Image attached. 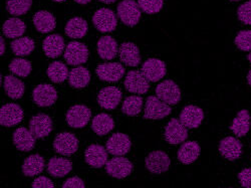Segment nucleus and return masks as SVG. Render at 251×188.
<instances>
[{"label": "nucleus", "instance_id": "nucleus-24", "mask_svg": "<svg viewBox=\"0 0 251 188\" xmlns=\"http://www.w3.org/2000/svg\"><path fill=\"white\" fill-rule=\"evenodd\" d=\"M43 49L47 56L55 58L58 57L64 53L66 49L64 37L59 34H50L45 38Z\"/></svg>", "mask_w": 251, "mask_h": 188}, {"label": "nucleus", "instance_id": "nucleus-8", "mask_svg": "<svg viewBox=\"0 0 251 188\" xmlns=\"http://www.w3.org/2000/svg\"><path fill=\"white\" fill-rule=\"evenodd\" d=\"M64 56L68 65H82L87 62L89 58V50L86 45L78 43V41H71L66 48Z\"/></svg>", "mask_w": 251, "mask_h": 188}, {"label": "nucleus", "instance_id": "nucleus-35", "mask_svg": "<svg viewBox=\"0 0 251 188\" xmlns=\"http://www.w3.org/2000/svg\"><path fill=\"white\" fill-rule=\"evenodd\" d=\"M3 33L8 38H18L23 36L26 30V26L22 19L12 17L7 19L2 27Z\"/></svg>", "mask_w": 251, "mask_h": 188}, {"label": "nucleus", "instance_id": "nucleus-13", "mask_svg": "<svg viewBox=\"0 0 251 188\" xmlns=\"http://www.w3.org/2000/svg\"><path fill=\"white\" fill-rule=\"evenodd\" d=\"M132 147V142L128 135L116 133L107 141V150L113 156H124Z\"/></svg>", "mask_w": 251, "mask_h": 188}, {"label": "nucleus", "instance_id": "nucleus-31", "mask_svg": "<svg viewBox=\"0 0 251 188\" xmlns=\"http://www.w3.org/2000/svg\"><path fill=\"white\" fill-rule=\"evenodd\" d=\"M115 127L114 119L108 114H99L92 122V129L99 136H104L110 133Z\"/></svg>", "mask_w": 251, "mask_h": 188}, {"label": "nucleus", "instance_id": "nucleus-52", "mask_svg": "<svg viewBox=\"0 0 251 188\" xmlns=\"http://www.w3.org/2000/svg\"><path fill=\"white\" fill-rule=\"evenodd\" d=\"M248 60H249L250 64H251V52H250V54H248Z\"/></svg>", "mask_w": 251, "mask_h": 188}, {"label": "nucleus", "instance_id": "nucleus-6", "mask_svg": "<svg viewBox=\"0 0 251 188\" xmlns=\"http://www.w3.org/2000/svg\"><path fill=\"white\" fill-rule=\"evenodd\" d=\"M133 163L123 156H116L106 164L107 173L117 179H124L128 177L133 171Z\"/></svg>", "mask_w": 251, "mask_h": 188}, {"label": "nucleus", "instance_id": "nucleus-46", "mask_svg": "<svg viewBox=\"0 0 251 188\" xmlns=\"http://www.w3.org/2000/svg\"><path fill=\"white\" fill-rule=\"evenodd\" d=\"M85 182H83L79 177L77 176H75V177H72L70 179H68L64 185H62V187L64 188H83L85 187Z\"/></svg>", "mask_w": 251, "mask_h": 188}, {"label": "nucleus", "instance_id": "nucleus-49", "mask_svg": "<svg viewBox=\"0 0 251 188\" xmlns=\"http://www.w3.org/2000/svg\"><path fill=\"white\" fill-rule=\"evenodd\" d=\"M99 1H100V2H102V3L110 4V3H114V2H116L117 0H99Z\"/></svg>", "mask_w": 251, "mask_h": 188}, {"label": "nucleus", "instance_id": "nucleus-20", "mask_svg": "<svg viewBox=\"0 0 251 188\" xmlns=\"http://www.w3.org/2000/svg\"><path fill=\"white\" fill-rule=\"evenodd\" d=\"M220 154L229 161L237 160L242 153V145L234 137H225L219 143Z\"/></svg>", "mask_w": 251, "mask_h": 188}, {"label": "nucleus", "instance_id": "nucleus-47", "mask_svg": "<svg viewBox=\"0 0 251 188\" xmlns=\"http://www.w3.org/2000/svg\"><path fill=\"white\" fill-rule=\"evenodd\" d=\"M0 46H1V51H0V54H3L5 53V40L2 38V36L0 37Z\"/></svg>", "mask_w": 251, "mask_h": 188}, {"label": "nucleus", "instance_id": "nucleus-17", "mask_svg": "<svg viewBox=\"0 0 251 188\" xmlns=\"http://www.w3.org/2000/svg\"><path fill=\"white\" fill-rule=\"evenodd\" d=\"M165 62L158 58H148L142 66V73L149 81H158L166 75Z\"/></svg>", "mask_w": 251, "mask_h": 188}, {"label": "nucleus", "instance_id": "nucleus-48", "mask_svg": "<svg viewBox=\"0 0 251 188\" xmlns=\"http://www.w3.org/2000/svg\"><path fill=\"white\" fill-rule=\"evenodd\" d=\"M75 1L78 4H88L92 1V0H75Z\"/></svg>", "mask_w": 251, "mask_h": 188}, {"label": "nucleus", "instance_id": "nucleus-2", "mask_svg": "<svg viewBox=\"0 0 251 188\" xmlns=\"http://www.w3.org/2000/svg\"><path fill=\"white\" fill-rule=\"evenodd\" d=\"M171 112L170 105L160 100L157 96H150L146 101L144 118L148 120H160L168 117Z\"/></svg>", "mask_w": 251, "mask_h": 188}, {"label": "nucleus", "instance_id": "nucleus-9", "mask_svg": "<svg viewBox=\"0 0 251 188\" xmlns=\"http://www.w3.org/2000/svg\"><path fill=\"white\" fill-rule=\"evenodd\" d=\"M91 109L85 105H75L67 112V122L72 128L86 127L91 120Z\"/></svg>", "mask_w": 251, "mask_h": 188}, {"label": "nucleus", "instance_id": "nucleus-38", "mask_svg": "<svg viewBox=\"0 0 251 188\" xmlns=\"http://www.w3.org/2000/svg\"><path fill=\"white\" fill-rule=\"evenodd\" d=\"M143 107V99L139 96H130L123 102L122 112L127 116H137L141 113Z\"/></svg>", "mask_w": 251, "mask_h": 188}, {"label": "nucleus", "instance_id": "nucleus-37", "mask_svg": "<svg viewBox=\"0 0 251 188\" xmlns=\"http://www.w3.org/2000/svg\"><path fill=\"white\" fill-rule=\"evenodd\" d=\"M48 76L53 82H62L69 79V69L61 61H53L48 68Z\"/></svg>", "mask_w": 251, "mask_h": 188}, {"label": "nucleus", "instance_id": "nucleus-12", "mask_svg": "<svg viewBox=\"0 0 251 188\" xmlns=\"http://www.w3.org/2000/svg\"><path fill=\"white\" fill-rule=\"evenodd\" d=\"M125 88L131 93L143 95L149 91L150 85L149 81L143 75L142 72L131 71L126 76Z\"/></svg>", "mask_w": 251, "mask_h": 188}, {"label": "nucleus", "instance_id": "nucleus-5", "mask_svg": "<svg viewBox=\"0 0 251 188\" xmlns=\"http://www.w3.org/2000/svg\"><path fill=\"white\" fill-rule=\"evenodd\" d=\"M53 149L62 156H72L78 149V140L73 133L62 132L55 137Z\"/></svg>", "mask_w": 251, "mask_h": 188}, {"label": "nucleus", "instance_id": "nucleus-53", "mask_svg": "<svg viewBox=\"0 0 251 188\" xmlns=\"http://www.w3.org/2000/svg\"><path fill=\"white\" fill-rule=\"evenodd\" d=\"M230 1H240V0H230Z\"/></svg>", "mask_w": 251, "mask_h": 188}, {"label": "nucleus", "instance_id": "nucleus-44", "mask_svg": "<svg viewBox=\"0 0 251 188\" xmlns=\"http://www.w3.org/2000/svg\"><path fill=\"white\" fill-rule=\"evenodd\" d=\"M238 180L242 187L251 188V168H245L238 174Z\"/></svg>", "mask_w": 251, "mask_h": 188}, {"label": "nucleus", "instance_id": "nucleus-41", "mask_svg": "<svg viewBox=\"0 0 251 188\" xmlns=\"http://www.w3.org/2000/svg\"><path fill=\"white\" fill-rule=\"evenodd\" d=\"M140 8L148 14H155L162 10L164 0H138Z\"/></svg>", "mask_w": 251, "mask_h": 188}, {"label": "nucleus", "instance_id": "nucleus-43", "mask_svg": "<svg viewBox=\"0 0 251 188\" xmlns=\"http://www.w3.org/2000/svg\"><path fill=\"white\" fill-rule=\"evenodd\" d=\"M237 16L242 24L251 26V0L244 2L238 7Z\"/></svg>", "mask_w": 251, "mask_h": 188}, {"label": "nucleus", "instance_id": "nucleus-23", "mask_svg": "<svg viewBox=\"0 0 251 188\" xmlns=\"http://www.w3.org/2000/svg\"><path fill=\"white\" fill-rule=\"evenodd\" d=\"M12 137L13 144L18 150L28 152L34 148L36 137L30 130L25 127H20L14 131Z\"/></svg>", "mask_w": 251, "mask_h": 188}, {"label": "nucleus", "instance_id": "nucleus-14", "mask_svg": "<svg viewBox=\"0 0 251 188\" xmlns=\"http://www.w3.org/2000/svg\"><path fill=\"white\" fill-rule=\"evenodd\" d=\"M24 119V110L17 104H6L0 109V124L4 127H12Z\"/></svg>", "mask_w": 251, "mask_h": 188}, {"label": "nucleus", "instance_id": "nucleus-51", "mask_svg": "<svg viewBox=\"0 0 251 188\" xmlns=\"http://www.w3.org/2000/svg\"><path fill=\"white\" fill-rule=\"evenodd\" d=\"M53 1H56V2H64V1H67V0H53Z\"/></svg>", "mask_w": 251, "mask_h": 188}, {"label": "nucleus", "instance_id": "nucleus-19", "mask_svg": "<svg viewBox=\"0 0 251 188\" xmlns=\"http://www.w3.org/2000/svg\"><path fill=\"white\" fill-rule=\"evenodd\" d=\"M108 150L101 145L93 144L87 148L85 152V159L87 163L94 168H101L108 162Z\"/></svg>", "mask_w": 251, "mask_h": 188}, {"label": "nucleus", "instance_id": "nucleus-29", "mask_svg": "<svg viewBox=\"0 0 251 188\" xmlns=\"http://www.w3.org/2000/svg\"><path fill=\"white\" fill-rule=\"evenodd\" d=\"M45 159L43 156L38 154H33L28 156L22 167V170L24 175L26 177H34L39 175L45 169Z\"/></svg>", "mask_w": 251, "mask_h": 188}, {"label": "nucleus", "instance_id": "nucleus-18", "mask_svg": "<svg viewBox=\"0 0 251 188\" xmlns=\"http://www.w3.org/2000/svg\"><path fill=\"white\" fill-rule=\"evenodd\" d=\"M122 100V92L117 87H106L100 90L98 96L99 105L106 110H114Z\"/></svg>", "mask_w": 251, "mask_h": 188}, {"label": "nucleus", "instance_id": "nucleus-7", "mask_svg": "<svg viewBox=\"0 0 251 188\" xmlns=\"http://www.w3.org/2000/svg\"><path fill=\"white\" fill-rule=\"evenodd\" d=\"M145 166L151 173L162 174L169 170L171 161L165 152L157 150L149 153L145 159Z\"/></svg>", "mask_w": 251, "mask_h": 188}, {"label": "nucleus", "instance_id": "nucleus-3", "mask_svg": "<svg viewBox=\"0 0 251 188\" xmlns=\"http://www.w3.org/2000/svg\"><path fill=\"white\" fill-rule=\"evenodd\" d=\"M93 24L100 32H112L118 26V18L113 10L100 8L94 13Z\"/></svg>", "mask_w": 251, "mask_h": 188}, {"label": "nucleus", "instance_id": "nucleus-39", "mask_svg": "<svg viewBox=\"0 0 251 188\" xmlns=\"http://www.w3.org/2000/svg\"><path fill=\"white\" fill-rule=\"evenodd\" d=\"M9 70L11 73L18 77L26 78L31 73L32 66L30 64V61H28L27 59L17 57L11 60L9 65Z\"/></svg>", "mask_w": 251, "mask_h": 188}, {"label": "nucleus", "instance_id": "nucleus-16", "mask_svg": "<svg viewBox=\"0 0 251 188\" xmlns=\"http://www.w3.org/2000/svg\"><path fill=\"white\" fill-rule=\"evenodd\" d=\"M96 73L101 81L115 82L119 81L124 77L125 68L119 62H106V64L100 65Z\"/></svg>", "mask_w": 251, "mask_h": 188}, {"label": "nucleus", "instance_id": "nucleus-15", "mask_svg": "<svg viewBox=\"0 0 251 188\" xmlns=\"http://www.w3.org/2000/svg\"><path fill=\"white\" fill-rule=\"evenodd\" d=\"M29 130L38 138H46L52 131V120L46 114H37L30 119Z\"/></svg>", "mask_w": 251, "mask_h": 188}, {"label": "nucleus", "instance_id": "nucleus-45", "mask_svg": "<svg viewBox=\"0 0 251 188\" xmlns=\"http://www.w3.org/2000/svg\"><path fill=\"white\" fill-rule=\"evenodd\" d=\"M33 188H43V187H48V188H53L54 187V184L53 182L49 179L48 177L46 176H40V177H37L36 179H34V181L32 182V185H31Z\"/></svg>", "mask_w": 251, "mask_h": 188}, {"label": "nucleus", "instance_id": "nucleus-33", "mask_svg": "<svg viewBox=\"0 0 251 188\" xmlns=\"http://www.w3.org/2000/svg\"><path fill=\"white\" fill-rule=\"evenodd\" d=\"M3 88L6 95L14 100L22 98L25 91V86L24 81L10 75L4 78Z\"/></svg>", "mask_w": 251, "mask_h": 188}, {"label": "nucleus", "instance_id": "nucleus-10", "mask_svg": "<svg viewBox=\"0 0 251 188\" xmlns=\"http://www.w3.org/2000/svg\"><path fill=\"white\" fill-rule=\"evenodd\" d=\"M188 138V128L178 119H171L165 128V139L172 144L184 143Z\"/></svg>", "mask_w": 251, "mask_h": 188}, {"label": "nucleus", "instance_id": "nucleus-30", "mask_svg": "<svg viewBox=\"0 0 251 188\" xmlns=\"http://www.w3.org/2000/svg\"><path fill=\"white\" fill-rule=\"evenodd\" d=\"M251 116L247 110H241L237 113V116L233 119L230 129L237 136L244 137L250 130Z\"/></svg>", "mask_w": 251, "mask_h": 188}, {"label": "nucleus", "instance_id": "nucleus-26", "mask_svg": "<svg viewBox=\"0 0 251 188\" xmlns=\"http://www.w3.org/2000/svg\"><path fill=\"white\" fill-rule=\"evenodd\" d=\"M201 152L200 146L194 141H187L181 145L178 150V159L181 163L189 165L194 163Z\"/></svg>", "mask_w": 251, "mask_h": 188}, {"label": "nucleus", "instance_id": "nucleus-11", "mask_svg": "<svg viewBox=\"0 0 251 188\" xmlns=\"http://www.w3.org/2000/svg\"><path fill=\"white\" fill-rule=\"evenodd\" d=\"M32 99L38 107H50L56 102L57 92L49 83H40L34 88Z\"/></svg>", "mask_w": 251, "mask_h": 188}, {"label": "nucleus", "instance_id": "nucleus-22", "mask_svg": "<svg viewBox=\"0 0 251 188\" xmlns=\"http://www.w3.org/2000/svg\"><path fill=\"white\" fill-rule=\"evenodd\" d=\"M119 56L123 64L129 67H138L141 64V53L139 48L128 41L123 43L119 48Z\"/></svg>", "mask_w": 251, "mask_h": 188}, {"label": "nucleus", "instance_id": "nucleus-1", "mask_svg": "<svg viewBox=\"0 0 251 188\" xmlns=\"http://www.w3.org/2000/svg\"><path fill=\"white\" fill-rule=\"evenodd\" d=\"M118 16L128 27H135L141 19V8L135 0H123L118 5Z\"/></svg>", "mask_w": 251, "mask_h": 188}, {"label": "nucleus", "instance_id": "nucleus-4", "mask_svg": "<svg viewBox=\"0 0 251 188\" xmlns=\"http://www.w3.org/2000/svg\"><path fill=\"white\" fill-rule=\"evenodd\" d=\"M156 96L168 105H176L181 101V90L174 81L166 80L157 86Z\"/></svg>", "mask_w": 251, "mask_h": 188}, {"label": "nucleus", "instance_id": "nucleus-50", "mask_svg": "<svg viewBox=\"0 0 251 188\" xmlns=\"http://www.w3.org/2000/svg\"><path fill=\"white\" fill-rule=\"evenodd\" d=\"M247 81H248V85L251 87V70L249 71V73L247 75Z\"/></svg>", "mask_w": 251, "mask_h": 188}, {"label": "nucleus", "instance_id": "nucleus-40", "mask_svg": "<svg viewBox=\"0 0 251 188\" xmlns=\"http://www.w3.org/2000/svg\"><path fill=\"white\" fill-rule=\"evenodd\" d=\"M32 5V0H7L6 9L11 15L25 14Z\"/></svg>", "mask_w": 251, "mask_h": 188}, {"label": "nucleus", "instance_id": "nucleus-21", "mask_svg": "<svg viewBox=\"0 0 251 188\" xmlns=\"http://www.w3.org/2000/svg\"><path fill=\"white\" fill-rule=\"evenodd\" d=\"M204 117L205 115L201 108L194 105H189L182 110L180 114V121L188 129H195L202 124Z\"/></svg>", "mask_w": 251, "mask_h": 188}, {"label": "nucleus", "instance_id": "nucleus-34", "mask_svg": "<svg viewBox=\"0 0 251 188\" xmlns=\"http://www.w3.org/2000/svg\"><path fill=\"white\" fill-rule=\"evenodd\" d=\"M88 23L81 17L70 19L66 26V33L71 38H82L88 32Z\"/></svg>", "mask_w": 251, "mask_h": 188}, {"label": "nucleus", "instance_id": "nucleus-32", "mask_svg": "<svg viewBox=\"0 0 251 188\" xmlns=\"http://www.w3.org/2000/svg\"><path fill=\"white\" fill-rule=\"evenodd\" d=\"M91 73L85 67H76L70 72L69 82L75 89H82L89 85Z\"/></svg>", "mask_w": 251, "mask_h": 188}, {"label": "nucleus", "instance_id": "nucleus-27", "mask_svg": "<svg viewBox=\"0 0 251 188\" xmlns=\"http://www.w3.org/2000/svg\"><path fill=\"white\" fill-rule=\"evenodd\" d=\"M72 169L73 164L67 158L52 157L48 163L49 173L55 178H61L67 176L72 171Z\"/></svg>", "mask_w": 251, "mask_h": 188}, {"label": "nucleus", "instance_id": "nucleus-28", "mask_svg": "<svg viewBox=\"0 0 251 188\" xmlns=\"http://www.w3.org/2000/svg\"><path fill=\"white\" fill-rule=\"evenodd\" d=\"M33 25L35 28L41 33H48L52 31L56 27V22L54 16L47 11H37L33 16Z\"/></svg>", "mask_w": 251, "mask_h": 188}, {"label": "nucleus", "instance_id": "nucleus-42", "mask_svg": "<svg viewBox=\"0 0 251 188\" xmlns=\"http://www.w3.org/2000/svg\"><path fill=\"white\" fill-rule=\"evenodd\" d=\"M236 47L243 52H251V30H241L235 37Z\"/></svg>", "mask_w": 251, "mask_h": 188}, {"label": "nucleus", "instance_id": "nucleus-25", "mask_svg": "<svg viewBox=\"0 0 251 188\" xmlns=\"http://www.w3.org/2000/svg\"><path fill=\"white\" fill-rule=\"evenodd\" d=\"M98 53L102 59L111 60L115 58L119 53L117 40L111 35L101 36L98 41Z\"/></svg>", "mask_w": 251, "mask_h": 188}, {"label": "nucleus", "instance_id": "nucleus-36", "mask_svg": "<svg viewBox=\"0 0 251 188\" xmlns=\"http://www.w3.org/2000/svg\"><path fill=\"white\" fill-rule=\"evenodd\" d=\"M35 49L34 40L30 37H18L11 43V50L16 56H26Z\"/></svg>", "mask_w": 251, "mask_h": 188}]
</instances>
